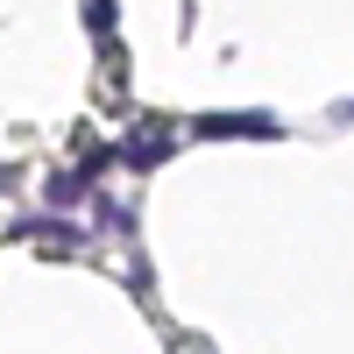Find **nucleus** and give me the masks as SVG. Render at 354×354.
Wrapping results in <instances>:
<instances>
[{
	"label": "nucleus",
	"instance_id": "obj_1",
	"mask_svg": "<svg viewBox=\"0 0 354 354\" xmlns=\"http://www.w3.org/2000/svg\"><path fill=\"white\" fill-rule=\"evenodd\" d=\"M192 135H198V142H227V135H262V142H270L277 121H270V113H198Z\"/></svg>",
	"mask_w": 354,
	"mask_h": 354
},
{
	"label": "nucleus",
	"instance_id": "obj_2",
	"mask_svg": "<svg viewBox=\"0 0 354 354\" xmlns=\"http://www.w3.org/2000/svg\"><path fill=\"white\" fill-rule=\"evenodd\" d=\"M100 170H106V149H85V163H78V170H57L43 198L57 205V213H71V205L85 198V185H93V177H100Z\"/></svg>",
	"mask_w": 354,
	"mask_h": 354
},
{
	"label": "nucleus",
	"instance_id": "obj_3",
	"mask_svg": "<svg viewBox=\"0 0 354 354\" xmlns=\"http://www.w3.org/2000/svg\"><path fill=\"white\" fill-rule=\"evenodd\" d=\"M113 156H121V163H135V170H156V163L170 156V135H135V142H121Z\"/></svg>",
	"mask_w": 354,
	"mask_h": 354
},
{
	"label": "nucleus",
	"instance_id": "obj_4",
	"mask_svg": "<svg viewBox=\"0 0 354 354\" xmlns=\"http://www.w3.org/2000/svg\"><path fill=\"white\" fill-rule=\"evenodd\" d=\"M85 28H93L100 43H113V0H85Z\"/></svg>",
	"mask_w": 354,
	"mask_h": 354
},
{
	"label": "nucleus",
	"instance_id": "obj_5",
	"mask_svg": "<svg viewBox=\"0 0 354 354\" xmlns=\"http://www.w3.org/2000/svg\"><path fill=\"white\" fill-rule=\"evenodd\" d=\"M333 121H354V100H340V106H333Z\"/></svg>",
	"mask_w": 354,
	"mask_h": 354
}]
</instances>
